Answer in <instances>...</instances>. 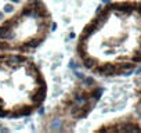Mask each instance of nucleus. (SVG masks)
<instances>
[{"mask_svg": "<svg viewBox=\"0 0 141 133\" xmlns=\"http://www.w3.org/2000/svg\"><path fill=\"white\" fill-rule=\"evenodd\" d=\"M11 1H13V3H19L21 0H11Z\"/></svg>", "mask_w": 141, "mask_h": 133, "instance_id": "20e7f679", "label": "nucleus"}, {"mask_svg": "<svg viewBox=\"0 0 141 133\" xmlns=\"http://www.w3.org/2000/svg\"><path fill=\"white\" fill-rule=\"evenodd\" d=\"M0 107H3V101H1V99H0Z\"/></svg>", "mask_w": 141, "mask_h": 133, "instance_id": "39448f33", "label": "nucleus"}, {"mask_svg": "<svg viewBox=\"0 0 141 133\" xmlns=\"http://www.w3.org/2000/svg\"><path fill=\"white\" fill-rule=\"evenodd\" d=\"M83 65H85L86 68H94L95 65H97V60H94V58H91V57H83Z\"/></svg>", "mask_w": 141, "mask_h": 133, "instance_id": "f257e3e1", "label": "nucleus"}, {"mask_svg": "<svg viewBox=\"0 0 141 133\" xmlns=\"http://www.w3.org/2000/svg\"><path fill=\"white\" fill-rule=\"evenodd\" d=\"M1 18H3V14H1V13H0V20H1Z\"/></svg>", "mask_w": 141, "mask_h": 133, "instance_id": "423d86ee", "label": "nucleus"}, {"mask_svg": "<svg viewBox=\"0 0 141 133\" xmlns=\"http://www.w3.org/2000/svg\"><path fill=\"white\" fill-rule=\"evenodd\" d=\"M4 10L7 11V13H10V11H13V10H14V7L11 4H6L4 6Z\"/></svg>", "mask_w": 141, "mask_h": 133, "instance_id": "7ed1b4c3", "label": "nucleus"}, {"mask_svg": "<svg viewBox=\"0 0 141 133\" xmlns=\"http://www.w3.org/2000/svg\"><path fill=\"white\" fill-rule=\"evenodd\" d=\"M85 83H86L87 86H91V85H94V79H93V78H86V79H85Z\"/></svg>", "mask_w": 141, "mask_h": 133, "instance_id": "f03ea898", "label": "nucleus"}]
</instances>
